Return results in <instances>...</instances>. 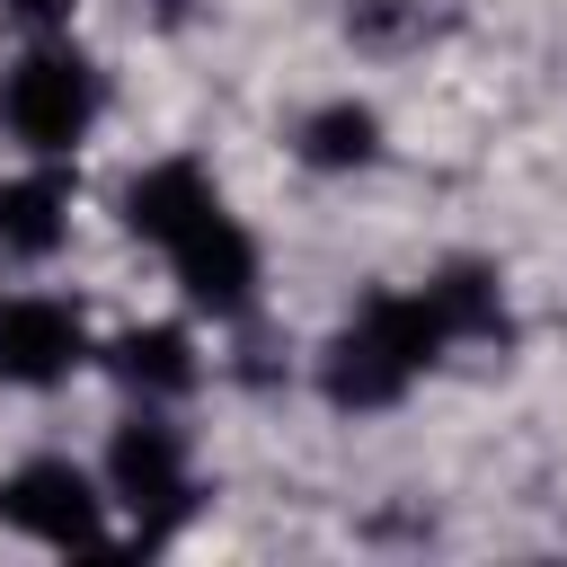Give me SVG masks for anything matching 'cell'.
Listing matches in <instances>:
<instances>
[{
    "label": "cell",
    "instance_id": "cell-2",
    "mask_svg": "<svg viewBox=\"0 0 567 567\" xmlns=\"http://www.w3.org/2000/svg\"><path fill=\"white\" fill-rule=\"evenodd\" d=\"M97 106H106V80L71 35H27V53L0 71V124L27 159H71Z\"/></svg>",
    "mask_w": 567,
    "mask_h": 567
},
{
    "label": "cell",
    "instance_id": "cell-1",
    "mask_svg": "<svg viewBox=\"0 0 567 567\" xmlns=\"http://www.w3.org/2000/svg\"><path fill=\"white\" fill-rule=\"evenodd\" d=\"M443 354H452V328H443V310L425 301V284H416V292H372V301H354V319L328 337L319 390H328L337 416H381V408H399Z\"/></svg>",
    "mask_w": 567,
    "mask_h": 567
},
{
    "label": "cell",
    "instance_id": "cell-3",
    "mask_svg": "<svg viewBox=\"0 0 567 567\" xmlns=\"http://www.w3.org/2000/svg\"><path fill=\"white\" fill-rule=\"evenodd\" d=\"M106 496L142 523V540H159V532H177V523L195 514V461H186V434H177L159 408H142V399H133V416H124L115 443H106Z\"/></svg>",
    "mask_w": 567,
    "mask_h": 567
},
{
    "label": "cell",
    "instance_id": "cell-6",
    "mask_svg": "<svg viewBox=\"0 0 567 567\" xmlns=\"http://www.w3.org/2000/svg\"><path fill=\"white\" fill-rule=\"evenodd\" d=\"M89 363V319L62 292H9L0 301V381L9 390H53Z\"/></svg>",
    "mask_w": 567,
    "mask_h": 567
},
{
    "label": "cell",
    "instance_id": "cell-5",
    "mask_svg": "<svg viewBox=\"0 0 567 567\" xmlns=\"http://www.w3.org/2000/svg\"><path fill=\"white\" fill-rule=\"evenodd\" d=\"M0 523L44 549H97L106 540V487L80 461H18L0 478Z\"/></svg>",
    "mask_w": 567,
    "mask_h": 567
},
{
    "label": "cell",
    "instance_id": "cell-11",
    "mask_svg": "<svg viewBox=\"0 0 567 567\" xmlns=\"http://www.w3.org/2000/svg\"><path fill=\"white\" fill-rule=\"evenodd\" d=\"M425 301L443 310L452 346H461V337H505V284H496V266H478V257H452V266L425 284Z\"/></svg>",
    "mask_w": 567,
    "mask_h": 567
},
{
    "label": "cell",
    "instance_id": "cell-10",
    "mask_svg": "<svg viewBox=\"0 0 567 567\" xmlns=\"http://www.w3.org/2000/svg\"><path fill=\"white\" fill-rule=\"evenodd\" d=\"M292 151L319 168V177H346V168H372L381 159V115L363 97H328L292 124Z\"/></svg>",
    "mask_w": 567,
    "mask_h": 567
},
{
    "label": "cell",
    "instance_id": "cell-7",
    "mask_svg": "<svg viewBox=\"0 0 567 567\" xmlns=\"http://www.w3.org/2000/svg\"><path fill=\"white\" fill-rule=\"evenodd\" d=\"M213 204H221V186H213L204 159H151V168H133V186H124V230L151 239V248H168V239L195 230Z\"/></svg>",
    "mask_w": 567,
    "mask_h": 567
},
{
    "label": "cell",
    "instance_id": "cell-4",
    "mask_svg": "<svg viewBox=\"0 0 567 567\" xmlns=\"http://www.w3.org/2000/svg\"><path fill=\"white\" fill-rule=\"evenodd\" d=\"M159 257H168L186 310H204V319H248V310H257L266 266H257V239H248V221H239L230 204H213V213H204L195 230H177Z\"/></svg>",
    "mask_w": 567,
    "mask_h": 567
},
{
    "label": "cell",
    "instance_id": "cell-12",
    "mask_svg": "<svg viewBox=\"0 0 567 567\" xmlns=\"http://www.w3.org/2000/svg\"><path fill=\"white\" fill-rule=\"evenodd\" d=\"M0 9H9V18H18V27H27V35H62V27H71V9H80V0H0Z\"/></svg>",
    "mask_w": 567,
    "mask_h": 567
},
{
    "label": "cell",
    "instance_id": "cell-8",
    "mask_svg": "<svg viewBox=\"0 0 567 567\" xmlns=\"http://www.w3.org/2000/svg\"><path fill=\"white\" fill-rule=\"evenodd\" d=\"M71 230V177L62 159H35L18 177H0V248L9 257H53Z\"/></svg>",
    "mask_w": 567,
    "mask_h": 567
},
{
    "label": "cell",
    "instance_id": "cell-9",
    "mask_svg": "<svg viewBox=\"0 0 567 567\" xmlns=\"http://www.w3.org/2000/svg\"><path fill=\"white\" fill-rule=\"evenodd\" d=\"M106 372L124 381V399H142V408H168V399H186L195 390V337L186 328H124L115 346H106Z\"/></svg>",
    "mask_w": 567,
    "mask_h": 567
}]
</instances>
